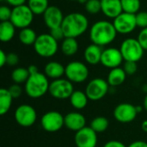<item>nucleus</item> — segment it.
Wrapping results in <instances>:
<instances>
[{"mask_svg": "<svg viewBox=\"0 0 147 147\" xmlns=\"http://www.w3.org/2000/svg\"><path fill=\"white\" fill-rule=\"evenodd\" d=\"M117 34L113 22L100 20L90 27V39L92 43L102 47L114 42Z\"/></svg>", "mask_w": 147, "mask_h": 147, "instance_id": "1", "label": "nucleus"}, {"mask_svg": "<svg viewBox=\"0 0 147 147\" xmlns=\"http://www.w3.org/2000/svg\"><path fill=\"white\" fill-rule=\"evenodd\" d=\"M61 28L65 37L77 39L88 30L89 20L83 13L71 12L65 16Z\"/></svg>", "mask_w": 147, "mask_h": 147, "instance_id": "2", "label": "nucleus"}, {"mask_svg": "<svg viewBox=\"0 0 147 147\" xmlns=\"http://www.w3.org/2000/svg\"><path fill=\"white\" fill-rule=\"evenodd\" d=\"M24 84V91L30 98H40L49 91L50 83L48 78L45 73L40 71L30 75Z\"/></svg>", "mask_w": 147, "mask_h": 147, "instance_id": "3", "label": "nucleus"}, {"mask_svg": "<svg viewBox=\"0 0 147 147\" xmlns=\"http://www.w3.org/2000/svg\"><path fill=\"white\" fill-rule=\"evenodd\" d=\"M35 53L42 58H51L54 56L59 50V41L50 34L44 33L38 35L34 44Z\"/></svg>", "mask_w": 147, "mask_h": 147, "instance_id": "4", "label": "nucleus"}, {"mask_svg": "<svg viewBox=\"0 0 147 147\" xmlns=\"http://www.w3.org/2000/svg\"><path fill=\"white\" fill-rule=\"evenodd\" d=\"M120 51L125 61L139 62L144 56L145 50L140 45L138 39L127 38L120 47Z\"/></svg>", "mask_w": 147, "mask_h": 147, "instance_id": "5", "label": "nucleus"}, {"mask_svg": "<svg viewBox=\"0 0 147 147\" xmlns=\"http://www.w3.org/2000/svg\"><path fill=\"white\" fill-rule=\"evenodd\" d=\"M89 68L81 61H71L65 65V76L71 83H84L89 78Z\"/></svg>", "mask_w": 147, "mask_h": 147, "instance_id": "6", "label": "nucleus"}, {"mask_svg": "<svg viewBox=\"0 0 147 147\" xmlns=\"http://www.w3.org/2000/svg\"><path fill=\"white\" fill-rule=\"evenodd\" d=\"M34 13L29 9L28 4H23L12 9L10 22L16 28L22 29L28 28L34 20Z\"/></svg>", "mask_w": 147, "mask_h": 147, "instance_id": "7", "label": "nucleus"}, {"mask_svg": "<svg viewBox=\"0 0 147 147\" xmlns=\"http://www.w3.org/2000/svg\"><path fill=\"white\" fill-rule=\"evenodd\" d=\"M74 91L73 84L67 78L53 80L49 86V94L55 99L65 100L70 98Z\"/></svg>", "mask_w": 147, "mask_h": 147, "instance_id": "8", "label": "nucleus"}, {"mask_svg": "<svg viewBox=\"0 0 147 147\" xmlns=\"http://www.w3.org/2000/svg\"><path fill=\"white\" fill-rule=\"evenodd\" d=\"M109 84L107 80L101 78H93L85 88V93L90 101H99L102 99L109 90Z\"/></svg>", "mask_w": 147, "mask_h": 147, "instance_id": "9", "label": "nucleus"}, {"mask_svg": "<svg viewBox=\"0 0 147 147\" xmlns=\"http://www.w3.org/2000/svg\"><path fill=\"white\" fill-rule=\"evenodd\" d=\"M14 115L17 124L23 127L33 126L37 120L36 110L29 104H22L18 106Z\"/></svg>", "mask_w": 147, "mask_h": 147, "instance_id": "10", "label": "nucleus"}, {"mask_svg": "<svg viewBox=\"0 0 147 147\" xmlns=\"http://www.w3.org/2000/svg\"><path fill=\"white\" fill-rule=\"evenodd\" d=\"M40 124L45 131L55 133L65 126V116L58 111H49L42 115Z\"/></svg>", "mask_w": 147, "mask_h": 147, "instance_id": "11", "label": "nucleus"}, {"mask_svg": "<svg viewBox=\"0 0 147 147\" xmlns=\"http://www.w3.org/2000/svg\"><path fill=\"white\" fill-rule=\"evenodd\" d=\"M113 24L118 34H128L134 32L137 28L136 16L134 14L122 12L114 19Z\"/></svg>", "mask_w": 147, "mask_h": 147, "instance_id": "12", "label": "nucleus"}, {"mask_svg": "<svg viewBox=\"0 0 147 147\" xmlns=\"http://www.w3.org/2000/svg\"><path fill=\"white\" fill-rule=\"evenodd\" d=\"M114 117L115 119L121 123H130L135 120L138 115V111L136 106L123 102L118 104L114 109Z\"/></svg>", "mask_w": 147, "mask_h": 147, "instance_id": "13", "label": "nucleus"}, {"mask_svg": "<svg viewBox=\"0 0 147 147\" xmlns=\"http://www.w3.org/2000/svg\"><path fill=\"white\" fill-rule=\"evenodd\" d=\"M97 140V134L90 127H85L78 131L74 136L77 147H96Z\"/></svg>", "mask_w": 147, "mask_h": 147, "instance_id": "14", "label": "nucleus"}, {"mask_svg": "<svg viewBox=\"0 0 147 147\" xmlns=\"http://www.w3.org/2000/svg\"><path fill=\"white\" fill-rule=\"evenodd\" d=\"M124 59L120 49L115 47H109L102 51L101 64L109 69H114L120 67Z\"/></svg>", "mask_w": 147, "mask_h": 147, "instance_id": "15", "label": "nucleus"}, {"mask_svg": "<svg viewBox=\"0 0 147 147\" xmlns=\"http://www.w3.org/2000/svg\"><path fill=\"white\" fill-rule=\"evenodd\" d=\"M42 16L44 23L49 29L61 27L65 18L62 10L55 5H50Z\"/></svg>", "mask_w": 147, "mask_h": 147, "instance_id": "16", "label": "nucleus"}, {"mask_svg": "<svg viewBox=\"0 0 147 147\" xmlns=\"http://www.w3.org/2000/svg\"><path fill=\"white\" fill-rule=\"evenodd\" d=\"M65 127L75 133L86 127V119L78 112H70L65 115Z\"/></svg>", "mask_w": 147, "mask_h": 147, "instance_id": "17", "label": "nucleus"}, {"mask_svg": "<svg viewBox=\"0 0 147 147\" xmlns=\"http://www.w3.org/2000/svg\"><path fill=\"white\" fill-rule=\"evenodd\" d=\"M101 5L103 15L113 20L123 12L121 0H101Z\"/></svg>", "mask_w": 147, "mask_h": 147, "instance_id": "18", "label": "nucleus"}, {"mask_svg": "<svg viewBox=\"0 0 147 147\" xmlns=\"http://www.w3.org/2000/svg\"><path fill=\"white\" fill-rule=\"evenodd\" d=\"M102 51L103 50L102 49V47L91 43L90 45L87 46V47L84 50V57L85 61L91 65H96L101 63Z\"/></svg>", "mask_w": 147, "mask_h": 147, "instance_id": "19", "label": "nucleus"}, {"mask_svg": "<svg viewBox=\"0 0 147 147\" xmlns=\"http://www.w3.org/2000/svg\"><path fill=\"white\" fill-rule=\"evenodd\" d=\"M65 66H64L61 63L57 61H50L48 62L44 68L45 75L53 80L62 78L65 75Z\"/></svg>", "mask_w": 147, "mask_h": 147, "instance_id": "20", "label": "nucleus"}, {"mask_svg": "<svg viewBox=\"0 0 147 147\" xmlns=\"http://www.w3.org/2000/svg\"><path fill=\"white\" fill-rule=\"evenodd\" d=\"M127 78V73L121 67L111 69L108 74L107 81L110 87H117L121 85Z\"/></svg>", "mask_w": 147, "mask_h": 147, "instance_id": "21", "label": "nucleus"}, {"mask_svg": "<svg viewBox=\"0 0 147 147\" xmlns=\"http://www.w3.org/2000/svg\"><path fill=\"white\" fill-rule=\"evenodd\" d=\"M69 99L71 106L77 110L84 109L89 102V98L85 91L84 92L82 90H74Z\"/></svg>", "mask_w": 147, "mask_h": 147, "instance_id": "22", "label": "nucleus"}, {"mask_svg": "<svg viewBox=\"0 0 147 147\" xmlns=\"http://www.w3.org/2000/svg\"><path fill=\"white\" fill-rule=\"evenodd\" d=\"M16 27L10 21L0 22V40L2 42L10 41L16 34Z\"/></svg>", "mask_w": 147, "mask_h": 147, "instance_id": "23", "label": "nucleus"}, {"mask_svg": "<svg viewBox=\"0 0 147 147\" xmlns=\"http://www.w3.org/2000/svg\"><path fill=\"white\" fill-rule=\"evenodd\" d=\"M62 53L65 56H73L75 55L79 48L78 42L76 38H70V37H65L61 43L60 46Z\"/></svg>", "mask_w": 147, "mask_h": 147, "instance_id": "24", "label": "nucleus"}, {"mask_svg": "<svg viewBox=\"0 0 147 147\" xmlns=\"http://www.w3.org/2000/svg\"><path fill=\"white\" fill-rule=\"evenodd\" d=\"M37 37L38 35L36 32L29 27L20 29V32L18 34V39L20 42L25 46H34V42L37 40Z\"/></svg>", "mask_w": 147, "mask_h": 147, "instance_id": "25", "label": "nucleus"}, {"mask_svg": "<svg viewBox=\"0 0 147 147\" xmlns=\"http://www.w3.org/2000/svg\"><path fill=\"white\" fill-rule=\"evenodd\" d=\"M13 97L8 89L2 88L0 90V115H6L11 108Z\"/></svg>", "mask_w": 147, "mask_h": 147, "instance_id": "26", "label": "nucleus"}, {"mask_svg": "<svg viewBox=\"0 0 147 147\" xmlns=\"http://www.w3.org/2000/svg\"><path fill=\"white\" fill-rule=\"evenodd\" d=\"M28 6L34 16H40L45 13L50 5L48 0H28Z\"/></svg>", "mask_w": 147, "mask_h": 147, "instance_id": "27", "label": "nucleus"}, {"mask_svg": "<svg viewBox=\"0 0 147 147\" xmlns=\"http://www.w3.org/2000/svg\"><path fill=\"white\" fill-rule=\"evenodd\" d=\"M30 74L28 68L25 67H17L13 70L11 72V79L15 84H25L28 79Z\"/></svg>", "mask_w": 147, "mask_h": 147, "instance_id": "28", "label": "nucleus"}, {"mask_svg": "<svg viewBox=\"0 0 147 147\" xmlns=\"http://www.w3.org/2000/svg\"><path fill=\"white\" fill-rule=\"evenodd\" d=\"M109 126V121L106 117L97 116L95 117L90 122V127L96 133H103L105 132Z\"/></svg>", "mask_w": 147, "mask_h": 147, "instance_id": "29", "label": "nucleus"}, {"mask_svg": "<svg viewBox=\"0 0 147 147\" xmlns=\"http://www.w3.org/2000/svg\"><path fill=\"white\" fill-rule=\"evenodd\" d=\"M123 12L136 15L140 11V0H121Z\"/></svg>", "mask_w": 147, "mask_h": 147, "instance_id": "30", "label": "nucleus"}, {"mask_svg": "<svg viewBox=\"0 0 147 147\" xmlns=\"http://www.w3.org/2000/svg\"><path fill=\"white\" fill-rule=\"evenodd\" d=\"M84 5L85 10L90 15H96L102 12L101 0H88Z\"/></svg>", "mask_w": 147, "mask_h": 147, "instance_id": "31", "label": "nucleus"}, {"mask_svg": "<svg viewBox=\"0 0 147 147\" xmlns=\"http://www.w3.org/2000/svg\"><path fill=\"white\" fill-rule=\"evenodd\" d=\"M137 27L142 28H147V11H140L136 15Z\"/></svg>", "mask_w": 147, "mask_h": 147, "instance_id": "32", "label": "nucleus"}, {"mask_svg": "<svg viewBox=\"0 0 147 147\" xmlns=\"http://www.w3.org/2000/svg\"><path fill=\"white\" fill-rule=\"evenodd\" d=\"M12 14V9H10L7 5H2L0 7V21L1 22H7L10 21Z\"/></svg>", "mask_w": 147, "mask_h": 147, "instance_id": "33", "label": "nucleus"}, {"mask_svg": "<svg viewBox=\"0 0 147 147\" xmlns=\"http://www.w3.org/2000/svg\"><path fill=\"white\" fill-rule=\"evenodd\" d=\"M123 69L127 75H134L138 71V65L136 62H132V61H125Z\"/></svg>", "mask_w": 147, "mask_h": 147, "instance_id": "34", "label": "nucleus"}, {"mask_svg": "<svg viewBox=\"0 0 147 147\" xmlns=\"http://www.w3.org/2000/svg\"><path fill=\"white\" fill-rule=\"evenodd\" d=\"M8 90H9L10 95L12 96V97L14 99H16V98L20 97L22 96V88L21 87L20 84H12Z\"/></svg>", "mask_w": 147, "mask_h": 147, "instance_id": "35", "label": "nucleus"}, {"mask_svg": "<svg viewBox=\"0 0 147 147\" xmlns=\"http://www.w3.org/2000/svg\"><path fill=\"white\" fill-rule=\"evenodd\" d=\"M138 40L140 41V45L144 48L145 51H147V28H142L138 34Z\"/></svg>", "mask_w": 147, "mask_h": 147, "instance_id": "36", "label": "nucleus"}, {"mask_svg": "<svg viewBox=\"0 0 147 147\" xmlns=\"http://www.w3.org/2000/svg\"><path fill=\"white\" fill-rule=\"evenodd\" d=\"M55 40H57L58 41L59 40H63L65 36V34H64V31L62 29L61 27H59V28H53V29H50V33H49Z\"/></svg>", "mask_w": 147, "mask_h": 147, "instance_id": "37", "label": "nucleus"}, {"mask_svg": "<svg viewBox=\"0 0 147 147\" xmlns=\"http://www.w3.org/2000/svg\"><path fill=\"white\" fill-rule=\"evenodd\" d=\"M19 62V57L15 53H9L7 54V65L9 66H15Z\"/></svg>", "mask_w": 147, "mask_h": 147, "instance_id": "38", "label": "nucleus"}, {"mask_svg": "<svg viewBox=\"0 0 147 147\" xmlns=\"http://www.w3.org/2000/svg\"><path fill=\"white\" fill-rule=\"evenodd\" d=\"M103 147H127L122 142L119 140H109L108 141Z\"/></svg>", "mask_w": 147, "mask_h": 147, "instance_id": "39", "label": "nucleus"}, {"mask_svg": "<svg viewBox=\"0 0 147 147\" xmlns=\"http://www.w3.org/2000/svg\"><path fill=\"white\" fill-rule=\"evenodd\" d=\"M27 1H28V0H5V2H6L9 5L13 6V8L17 7V6L23 5V4H25V3H26Z\"/></svg>", "mask_w": 147, "mask_h": 147, "instance_id": "40", "label": "nucleus"}, {"mask_svg": "<svg viewBox=\"0 0 147 147\" xmlns=\"http://www.w3.org/2000/svg\"><path fill=\"white\" fill-rule=\"evenodd\" d=\"M7 54L3 50L0 51V66L3 67L5 65H7Z\"/></svg>", "mask_w": 147, "mask_h": 147, "instance_id": "41", "label": "nucleus"}, {"mask_svg": "<svg viewBox=\"0 0 147 147\" xmlns=\"http://www.w3.org/2000/svg\"><path fill=\"white\" fill-rule=\"evenodd\" d=\"M127 147H147V143L143 140H136L132 142Z\"/></svg>", "mask_w": 147, "mask_h": 147, "instance_id": "42", "label": "nucleus"}, {"mask_svg": "<svg viewBox=\"0 0 147 147\" xmlns=\"http://www.w3.org/2000/svg\"><path fill=\"white\" fill-rule=\"evenodd\" d=\"M28 70L29 71V74L30 75H33V74H35L37 72H39V70H38V67L34 65H30L28 67Z\"/></svg>", "mask_w": 147, "mask_h": 147, "instance_id": "43", "label": "nucleus"}, {"mask_svg": "<svg viewBox=\"0 0 147 147\" xmlns=\"http://www.w3.org/2000/svg\"><path fill=\"white\" fill-rule=\"evenodd\" d=\"M141 128H142V130H143L145 133H147V120L144 121L141 123Z\"/></svg>", "mask_w": 147, "mask_h": 147, "instance_id": "44", "label": "nucleus"}, {"mask_svg": "<svg viewBox=\"0 0 147 147\" xmlns=\"http://www.w3.org/2000/svg\"><path fill=\"white\" fill-rule=\"evenodd\" d=\"M143 107H144V109H145V110L147 112V94H146V96H145V99H144Z\"/></svg>", "mask_w": 147, "mask_h": 147, "instance_id": "45", "label": "nucleus"}, {"mask_svg": "<svg viewBox=\"0 0 147 147\" xmlns=\"http://www.w3.org/2000/svg\"><path fill=\"white\" fill-rule=\"evenodd\" d=\"M78 2L80 3H84L85 4L88 2V0H78Z\"/></svg>", "mask_w": 147, "mask_h": 147, "instance_id": "46", "label": "nucleus"}, {"mask_svg": "<svg viewBox=\"0 0 147 147\" xmlns=\"http://www.w3.org/2000/svg\"><path fill=\"white\" fill-rule=\"evenodd\" d=\"M69 1H78V0H69Z\"/></svg>", "mask_w": 147, "mask_h": 147, "instance_id": "47", "label": "nucleus"}, {"mask_svg": "<svg viewBox=\"0 0 147 147\" xmlns=\"http://www.w3.org/2000/svg\"><path fill=\"white\" fill-rule=\"evenodd\" d=\"M0 1H5V0H0Z\"/></svg>", "mask_w": 147, "mask_h": 147, "instance_id": "48", "label": "nucleus"}]
</instances>
